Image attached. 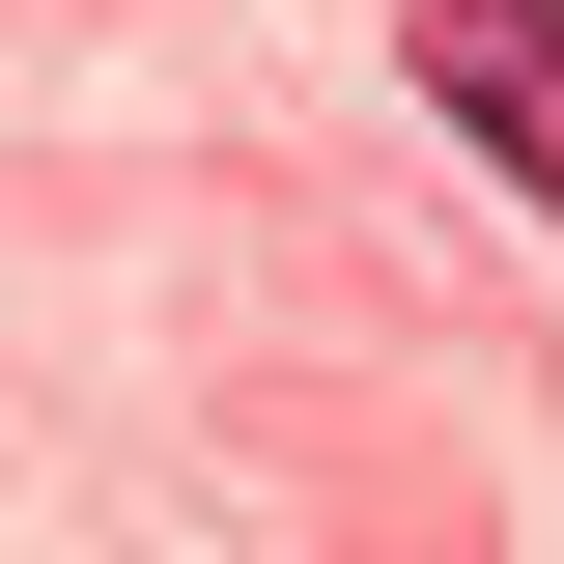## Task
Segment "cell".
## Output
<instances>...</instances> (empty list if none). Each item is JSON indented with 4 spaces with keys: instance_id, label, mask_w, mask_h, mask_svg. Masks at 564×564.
I'll use <instances>...</instances> for the list:
<instances>
[{
    "instance_id": "obj_1",
    "label": "cell",
    "mask_w": 564,
    "mask_h": 564,
    "mask_svg": "<svg viewBox=\"0 0 564 564\" xmlns=\"http://www.w3.org/2000/svg\"><path fill=\"white\" fill-rule=\"evenodd\" d=\"M395 85H423V113H452L508 198L564 226V0H395Z\"/></svg>"
}]
</instances>
